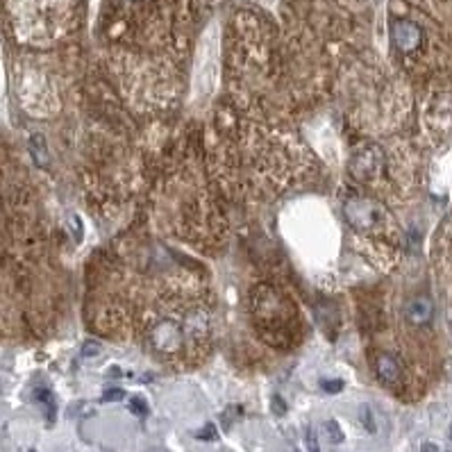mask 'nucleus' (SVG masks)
<instances>
[{
  "mask_svg": "<svg viewBox=\"0 0 452 452\" xmlns=\"http://www.w3.org/2000/svg\"><path fill=\"white\" fill-rule=\"evenodd\" d=\"M343 216L348 225L362 234L364 239H389L391 236V216L384 209V204H379L373 198L366 196H350L343 202Z\"/></svg>",
  "mask_w": 452,
  "mask_h": 452,
  "instance_id": "1",
  "label": "nucleus"
},
{
  "mask_svg": "<svg viewBox=\"0 0 452 452\" xmlns=\"http://www.w3.org/2000/svg\"><path fill=\"white\" fill-rule=\"evenodd\" d=\"M384 166V155L377 146H364L350 161V173L362 182H368L379 176Z\"/></svg>",
  "mask_w": 452,
  "mask_h": 452,
  "instance_id": "2",
  "label": "nucleus"
},
{
  "mask_svg": "<svg viewBox=\"0 0 452 452\" xmlns=\"http://www.w3.org/2000/svg\"><path fill=\"white\" fill-rule=\"evenodd\" d=\"M373 368H375L377 379H379V382H382L384 386L393 389V391H398V389L403 386L405 371H403V364H400L393 355H386V353L377 355Z\"/></svg>",
  "mask_w": 452,
  "mask_h": 452,
  "instance_id": "3",
  "label": "nucleus"
},
{
  "mask_svg": "<svg viewBox=\"0 0 452 452\" xmlns=\"http://www.w3.org/2000/svg\"><path fill=\"white\" fill-rule=\"evenodd\" d=\"M391 37H393V44L403 50V53H414V50L423 44V30H420L414 20H396Z\"/></svg>",
  "mask_w": 452,
  "mask_h": 452,
  "instance_id": "4",
  "label": "nucleus"
},
{
  "mask_svg": "<svg viewBox=\"0 0 452 452\" xmlns=\"http://www.w3.org/2000/svg\"><path fill=\"white\" fill-rule=\"evenodd\" d=\"M432 314H434V303L429 300L427 295H416L405 307L407 321L414 323V325H427L429 321H432Z\"/></svg>",
  "mask_w": 452,
  "mask_h": 452,
  "instance_id": "5",
  "label": "nucleus"
},
{
  "mask_svg": "<svg viewBox=\"0 0 452 452\" xmlns=\"http://www.w3.org/2000/svg\"><path fill=\"white\" fill-rule=\"evenodd\" d=\"M325 432H327V436H330L332 444H341V441H343V432H341V427H338L336 420H327Z\"/></svg>",
  "mask_w": 452,
  "mask_h": 452,
  "instance_id": "6",
  "label": "nucleus"
},
{
  "mask_svg": "<svg viewBox=\"0 0 452 452\" xmlns=\"http://www.w3.org/2000/svg\"><path fill=\"white\" fill-rule=\"evenodd\" d=\"M321 389L325 393H338V391H343V379H323L321 382Z\"/></svg>",
  "mask_w": 452,
  "mask_h": 452,
  "instance_id": "7",
  "label": "nucleus"
},
{
  "mask_svg": "<svg viewBox=\"0 0 452 452\" xmlns=\"http://www.w3.org/2000/svg\"><path fill=\"white\" fill-rule=\"evenodd\" d=\"M130 409H132V412H135L137 416H146V414H148V405L143 403L141 398H132V400H130Z\"/></svg>",
  "mask_w": 452,
  "mask_h": 452,
  "instance_id": "8",
  "label": "nucleus"
},
{
  "mask_svg": "<svg viewBox=\"0 0 452 452\" xmlns=\"http://www.w3.org/2000/svg\"><path fill=\"white\" fill-rule=\"evenodd\" d=\"M126 398V391H121V389H109V391L102 396L105 403H116V400H123Z\"/></svg>",
  "mask_w": 452,
  "mask_h": 452,
  "instance_id": "9",
  "label": "nucleus"
},
{
  "mask_svg": "<svg viewBox=\"0 0 452 452\" xmlns=\"http://www.w3.org/2000/svg\"><path fill=\"white\" fill-rule=\"evenodd\" d=\"M198 439H202V441H212V439H216V427H214L212 423H209V425H204L202 432H198Z\"/></svg>",
  "mask_w": 452,
  "mask_h": 452,
  "instance_id": "10",
  "label": "nucleus"
},
{
  "mask_svg": "<svg viewBox=\"0 0 452 452\" xmlns=\"http://www.w3.org/2000/svg\"><path fill=\"white\" fill-rule=\"evenodd\" d=\"M305 441H307V446H310V452H321V450H318V444H316V436H314V429L312 427H307Z\"/></svg>",
  "mask_w": 452,
  "mask_h": 452,
  "instance_id": "11",
  "label": "nucleus"
},
{
  "mask_svg": "<svg viewBox=\"0 0 452 452\" xmlns=\"http://www.w3.org/2000/svg\"><path fill=\"white\" fill-rule=\"evenodd\" d=\"M364 423L368 427V432H375V423H373V416H371V409L364 407Z\"/></svg>",
  "mask_w": 452,
  "mask_h": 452,
  "instance_id": "12",
  "label": "nucleus"
},
{
  "mask_svg": "<svg viewBox=\"0 0 452 452\" xmlns=\"http://www.w3.org/2000/svg\"><path fill=\"white\" fill-rule=\"evenodd\" d=\"M273 407H275V414H280V416L286 412V407H284V403H282V398H280V396H275V398H273Z\"/></svg>",
  "mask_w": 452,
  "mask_h": 452,
  "instance_id": "13",
  "label": "nucleus"
},
{
  "mask_svg": "<svg viewBox=\"0 0 452 452\" xmlns=\"http://www.w3.org/2000/svg\"><path fill=\"white\" fill-rule=\"evenodd\" d=\"M420 452H439V448L434 444H423V448H420Z\"/></svg>",
  "mask_w": 452,
  "mask_h": 452,
  "instance_id": "14",
  "label": "nucleus"
},
{
  "mask_svg": "<svg viewBox=\"0 0 452 452\" xmlns=\"http://www.w3.org/2000/svg\"><path fill=\"white\" fill-rule=\"evenodd\" d=\"M94 353H98V346L96 343H91V346L87 343L85 346V355H94Z\"/></svg>",
  "mask_w": 452,
  "mask_h": 452,
  "instance_id": "15",
  "label": "nucleus"
},
{
  "mask_svg": "<svg viewBox=\"0 0 452 452\" xmlns=\"http://www.w3.org/2000/svg\"><path fill=\"white\" fill-rule=\"evenodd\" d=\"M448 373H450V377H452V359L448 362Z\"/></svg>",
  "mask_w": 452,
  "mask_h": 452,
  "instance_id": "16",
  "label": "nucleus"
},
{
  "mask_svg": "<svg viewBox=\"0 0 452 452\" xmlns=\"http://www.w3.org/2000/svg\"><path fill=\"white\" fill-rule=\"evenodd\" d=\"M450 439H452V427H450Z\"/></svg>",
  "mask_w": 452,
  "mask_h": 452,
  "instance_id": "17",
  "label": "nucleus"
}]
</instances>
